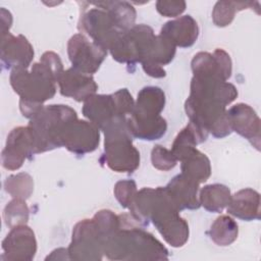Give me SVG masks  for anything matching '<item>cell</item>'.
<instances>
[{
	"label": "cell",
	"mask_w": 261,
	"mask_h": 261,
	"mask_svg": "<svg viewBox=\"0 0 261 261\" xmlns=\"http://www.w3.org/2000/svg\"><path fill=\"white\" fill-rule=\"evenodd\" d=\"M120 228L103 247L109 260L154 261L167 260V249L150 232L146 231L132 215L120 214Z\"/></svg>",
	"instance_id": "1"
},
{
	"label": "cell",
	"mask_w": 261,
	"mask_h": 261,
	"mask_svg": "<svg viewBox=\"0 0 261 261\" xmlns=\"http://www.w3.org/2000/svg\"><path fill=\"white\" fill-rule=\"evenodd\" d=\"M102 130L107 166L116 172H134L140 165V152L133 145L126 117H114Z\"/></svg>",
	"instance_id": "2"
},
{
	"label": "cell",
	"mask_w": 261,
	"mask_h": 261,
	"mask_svg": "<svg viewBox=\"0 0 261 261\" xmlns=\"http://www.w3.org/2000/svg\"><path fill=\"white\" fill-rule=\"evenodd\" d=\"M179 212L164 188L154 189L149 214L150 221L153 222L165 242L174 248L182 247L189 240V225L180 217Z\"/></svg>",
	"instance_id": "3"
},
{
	"label": "cell",
	"mask_w": 261,
	"mask_h": 261,
	"mask_svg": "<svg viewBox=\"0 0 261 261\" xmlns=\"http://www.w3.org/2000/svg\"><path fill=\"white\" fill-rule=\"evenodd\" d=\"M75 118L76 112L67 105L44 106L29 122L36 140L37 154L59 148V133L68 121Z\"/></svg>",
	"instance_id": "4"
},
{
	"label": "cell",
	"mask_w": 261,
	"mask_h": 261,
	"mask_svg": "<svg viewBox=\"0 0 261 261\" xmlns=\"http://www.w3.org/2000/svg\"><path fill=\"white\" fill-rule=\"evenodd\" d=\"M13 91L20 99L44 103L54 97L56 86L53 79L39 61L28 68H15L9 76Z\"/></svg>",
	"instance_id": "5"
},
{
	"label": "cell",
	"mask_w": 261,
	"mask_h": 261,
	"mask_svg": "<svg viewBox=\"0 0 261 261\" xmlns=\"http://www.w3.org/2000/svg\"><path fill=\"white\" fill-rule=\"evenodd\" d=\"M103 247V237L92 218L81 220L74 225L67 250L70 260L99 261L104 256Z\"/></svg>",
	"instance_id": "6"
},
{
	"label": "cell",
	"mask_w": 261,
	"mask_h": 261,
	"mask_svg": "<svg viewBox=\"0 0 261 261\" xmlns=\"http://www.w3.org/2000/svg\"><path fill=\"white\" fill-rule=\"evenodd\" d=\"M99 142V127L91 121L77 118L68 121L58 136L59 147H65L68 151L79 155L95 151Z\"/></svg>",
	"instance_id": "7"
},
{
	"label": "cell",
	"mask_w": 261,
	"mask_h": 261,
	"mask_svg": "<svg viewBox=\"0 0 261 261\" xmlns=\"http://www.w3.org/2000/svg\"><path fill=\"white\" fill-rule=\"evenodd\" d=\"M67 53L73 69L91 75L100 68L107 55L105 49L90 41L82 33L69 39Z\"/></svg>",
	"instance_id": "8"
},
{
	"label": "cell",
	"mask_w": 261,
	"mask_h": 261,
	"mask_svg": "<svg viewBox=\"0 0 261 261\" xmlns=\"http://www.w3.org/2000/svg\"><path fill=\"white\" fill-rule=\"evenodd\" d=\"M36 154V140L31 127L17 126L7 136L6 145L1 154L2 166L8 170H16L27 159H31Z\"/></svg>",
	"instance_id": "9"
},
{
	"label": "cell",
	"mask_w": 261,
	"mask_h": 261,
	"mask_svg": "<svg viewBox=\"0 0 261 261\" xmlns=\"http://www.w3.org/2000/svg\"><path fill=\"white\" fill-rule=\"evenodd\" d=\"M79 29L106 51L123 33L114 25L108 13L101 8H92L84 12L80 17Z\"/></svg>",
	"instance_id": "10"
},
{
	"label": "cell",
	"mask_w": 261,
	"mask_h": 261,
	"mask_svg": "<svg viewBox=\"0 0 261 261\" xmlns=\"http://www.w3.org/2000/svg\"><path fill=\"white\" fill-rule=\"evenodd\" d=\"M2 260L31 261L37 252L35 232L27 224L12 227L2 242Z\"/></svg>",
	"instance_id": "11"
},
{
	"label": "cell",
	"mask_w": 261,
	"mask_h": 261,
	"mask_svg": "<svg viewBox=\"0 0 261 261\" xmlns=\"http://www.w3.org/2000/svg\"><path fill=\"white\" fill-rule=\"evenodd\" d=\"M191 65L196 77H211L226 82L231 75V59L222 49H216L213 54L208 52L197 53Z\"/></svg>",
	"instance_id": "12"
},
{
	"label": "cell",
	"mask_w": 261,
	"mask_h": 261,
	"mask_svg": "<svg viewBox=\"0 0 261 261\" xmlns=\"http://www.w3.org/2000/svg\"><path fill=\"white\" fill-rule=\"evenodd\" d=\"M226 118L231 132L244 137L260 150V118L248 104L238 103L226 110Z\"/></svg>",
	"instance_id": "13"
},
{
	"label": "cell",
	"mask_w": 261,
	"mask_h": 261,
	"mask_svg": "<svg viewBox=\"0 0 261 261\" xmlns=\"http://www.w3.org/2000/svg\"><path fill=\"white\" fill-rule=\"evenodd\" d=\"M0 57L4 68H29L34 59V49L24 36L7 33L1 36Z\"/></svg>",
	"instance_id": "14"
},
{
	"label": "cell",
	"mask_w": 261,
	"mask_h": 261,
	"mask_svg": "<svg viewBox=\"0 0 261 261\" xmlns=\"http://www.w3.org/2000/svg\"><path fill=\"white\" fill-rule=\"evenodd\" d=\"M59 91L64 97L72 98L77 102L86 101L96 94L98 86L91 74L68 68L63 71L59 81Z\"/></svg>",
	"instance_id": "15"
},
{
	"label": "cell",
	"mask_w": 261,
	"mask_h": 261,
	"mask_svg": "<svg viewBox=\"0 0 261 261\" xmlns=\"http://www.w3.org/2000/svg\"><path fill=\"white\" fill-rule=\"evenodd\" d=\"M175 51V45L159 34L155 37L147 57L141 62L144 71L148 75L156 79L165 76L166 71L164 70L163 65H166L173 60Z\"/></svg>",
	"instance_id": "16"
},
{
	"label": "cell",
	"mask_w": 261,
	"mask_h": 261,
	"mask_svg": "<svg viewBox=\"0 0 261 261\" xmlns=\"http://www.w3.org/2000/svg\"><path fill=\"white\" fill-rule=\"evenodd\" d=\"M199 185L194 179L180 173L175 175L164 189L173 205L179 211L184 209L194 210L201 206L198 197Z\"/></svg>",
	"instance_id": "17"
},
{
	"label": "cell",
	"mask_w": 261,
	"mask_h": 261,
	"mask_svg": "<svg viewBox=\"0 0 261 261\" xmlns=\"http://www.w3.org/2000/svg\"><path fill=\"white\" fill-rule=\"evenodd\" d=\"M127 127L133 138L154 141L163 137L167 129L166 120L161 115L143 114L133 111L126 118Z\"/></svg>",
	"instance_id": "18"
},
{
	"label": "cell",
	"mask_w": 261,
	"mask_h": 261,
	"mask_svg": "<svg viewBox=\"0 0 261 261\" xmlns=\"http://www.w3.org/2000/svg\"><path fill=\"white\" fill-rule=\"evenodd\" d=\"M160 35L171 41L175 47L188 48L197 41L199 28L197 21L191 15H184L167 21L161 28Z\"/></svg>",
	"instance_id": "19"
},
{
	"label": "cell",
	"mask_w": 261,
	"mask_h": 261,
	"mask_svg": "<svg viewBox=\"0 0 261 261\" xmlns=\"http://www.w3.org/2000/svg\"><path fill=\"white\" fill-rule=\"evenodd\" d=\"M83 114L92 123L103 129L114 117L119 116L111 95H93L84 101Z\"/></svg>",
	"instance_id": "20"
},
{
	"label": "cell",
	"mask_w": 261,
	"mask_h": 261,
	"mask_svg": "<svg viewBox=\"0 0 261 261\" xmlns=\"http://www.w3.org/2000/svg\"><path fill=\"white\" fill-rule=\"evenodd\" d=\"M227 213L242 220L251 221L260 218V195L257 191L246 188L230 197Z\"/></svg>",
	"instance_id": "21"
},
{
	"label": "cell",
	"mask_w": 261,
	"mask_h": 261,
	"mask_svg": "<svg viewBox=\"0 0 261 261\" xmlns=\"http://www.w3.org/2000/svg\"><path fill=\"white\" fill-rule=\"evenodd\" d=\"M208 135L206 129L190 121L175 137L170 151L177 161H181L197 149L198 144L205 142Z\"/></svg>",
	"instance_id": "22"
},
{
	"label": "cell",
	"mask_w": 261,
	"mask_h": 261,
	"mask_svg": "<svg viewBox=\"0 0 261 261\" xmlns=\"http://www.w3.org/2000/svg\"><path fill=\"white\" fill-rule=\"evenodd\" d=\"M91 4L105 10L119 31L126 32L135 25L136 9L126 1H102L92 2Z\"/></svg>",
	"instance_id": "23"
},
{
	"label": "cell",
	"mask_w": 261,
	"mask_h": 261,
	"mask_svg": "<svg viewBox=\"0 0 261 261\" xmlns=\"http://www.w3.org/2000/svg\"><path fill=\"white\" fill-rule=\"evenodd\" d=\"M230 190L221 184L207 185L201 189L199 195L200 205L213 213L221 212L230 201Z\"/></svg>",
	"instance_id": "24"
},
{
	"label": "cell",
	"mask_w": 261,
	"mask_h": 261,
	"mask_svg": "<svg viewBox=\"0 0 261 261\" xmlns=\"http://www.w3.org/2000/svg\"><path fill=\"white\" fill-rule=\"evenodd\" d=\"M165 105V94L158 87H145L143 88L137 98L135 103V108L133 111L150 114V115H160Z\"/></svg>",
	"instance_id": "25"
},
{
	"label": "cell",
	"mask_w": 261,
	"mask_h": 261,
	"mask_svg": "<svg viewBox=\"0 0 261 261\" xmlns=\"http://www.w3.org/2000/svg\"><path fill=\"white\" fill-rule=\"evenodd\" d=\"M180 162L181 173L194 179L198 184L206 181L211 174V165L209 158L198 149L192 152Z\"/></svg>",
	"instance_id": "26"
},
{
	"label": "cell",
	"mask_w": 261,
	"mask_h": 261,
	"mask_svg": "<svg viewBox=\"0 0 261 261\" xmlns=\"http://www.w3.org/2000/svg\"><path fill=\"white\" fill-rule=\"evenodd\" d=\"M238 223L228 215H221L215 219L209 229L210 239L220 247L231 245L238 238Z\"/></svg>",
	"instance_id": "27"
},
{
	"label": "cell",
	"mask_w": 261,
	"mask_h": 261,
	"mask_svg": "<svg viewBox=\"0 0 261 261\" xmlns=\"http://www.w3.org/2000/svg\"><path fill=\"white\" fill-rule=\"evenodd\" d=\"M259 5L258 2H233V1H218L215 3L212 11V19L215 25L223 28L229 25L234 18L236 12L246 9L254 8Z\"/></svg>",
	"instance_id": "28"
},
{
	"label": "cell",
	"mask_w": 261,
	"mask_h": 261,
	"mask_svg": "<svg viewBox=\"0 0 261 261\" xmlns=\"http://www.w3.org/2000/svg\"><path fill=\"white\" fill-rule=\"evenodd\" d=\"M4 189L12 198L27 200L34 192V180L25 172L11 174L5 179Z\"/></svg>",
	"instance_id": "29"
},
{
	"label": "cell",
	"mask_w": 261,
	"mask_h": 261,
	"mask_svg": "<svg viewBox=\"0 0 261 261\" xmlns=\"http://www.w3.org/2000/svg\"><path fill=\"white\" fill-rule=\"evenodd\" d=\"M29 215V207L25 203V200L22 199L13 198V200L7 203L3 211L4 222L10 228L27 224Z\"/></svg>",
	"instance_id": "30"
},
{
	"label": "cell",
	"mask_w": 261,
	"mask_h": 261,
	"mask_svg": "<svg viewBox=\"0 0 261 261\" xmlns=\"http://www.w3.org/2000/svg\"><path fill=\"white\" fill-rule=\"evenodd\" d=\"M93 220L103 237L104 243L120 228L119 215L114 214L111 210L103 209L98 211L94 215Z\"/></svg>",
	"instance_id": "31"
},
{
	"label": "cell",
	"mask_w": 261,
	"mask_h": 261,
	"mask_svg": "<svg viewBox=\"0 0 261 261\" xmlns=\"http://www.w3.org/2000/svg\"><path fill=\"white\" fill-rule=\"evenodd\" d=\"M114 196L121 207L129 209L134 199L138 193L137 185L133 179H125L117 181L113 190Z\"/></svg>",
	"instance_id": "32"
},
{
	"label": "cell",
	"mask_w": 261,
	"mask_h": 261,
	"mask_svg": "<svg viewBox=\"0 0 261 261\" xmlns=\"http://www.w3.org/2000/svg\"><path fill=\"white\" fill-rule=\"evenodd\" d=\"M151 162L156 169L168 171L175 167L177 160L175 159L170 150L160 145H157L152 149Z\"/></svg>",
	"instance_id": "33"
},
{
	"label": "cell",
	"mask_w": 261,
	"mask_h": 261,
	"mask_svg": "<svg viewBox=\"0 0 261 261\" xmlns=\"http://www.w3.org/2000/svg\"><path fill=\"white\" fill-rule=\"evenodd\" d=\"M40 62L45 67L50 76L53 79V81L55 83H58L61 74L64 71L59 55L52 51H47L42 55Z\"/></svg>",
	"instance_id": "34"
},
{
	"label": "cell",
	"mask_w": 261,
	"mask_h": 261,
	"mask_svg": "<svg viewBox=\"0 0 261 261\" xmlns=\"http://www.w3.org/2000/svg\"><path fill=\"white\" fill-rule=\"evenodd\" d=\"M116 110L119 116L130 115L135 108V101L127 89H120L112 94Z\"/></svg>",
	"instance_id": "35"
},
{
	"label": "cell",
	"mask_w": 261,
	"mask_h": 261,
	"mask_svg": "<svg viewBox=\"0 0 261 261\" xmlns=\"http://www.w3.org/2000/svg\"><path fill=\"white\" fill-rule=\"evenodd\" d=\"M157 11L166 17H175L181 14L186 9L185 1H157Z\"/></svg>",
	"instance_id": "36"
},
{
	"label": "cell",
	"mask_w": 261,
	"mask_h": 261,
	"mask_svg": "<svg viewBox=\"0 0 261 261\" xmlns=\"http://www.w3.org/2000/svg\"><path fill=\"white\" fill-rule=\"evenodd\" d=\"M43 107H44V105L42 103L28 101V100H23V99L19 100L20 112L24 117H27L29 119H32Z\"/></svg>",
	"instance_id": "37"
},
{
	"label": "cell",
	"mask_w": 261,
	"mask_h": 261,
	"mask_svg": "<svg viewBox=\"0 0 261 261\" xmlns=\"http://www.w3.org/2000/svg\"><path fill=\"white\" fill-rule=\"evenodd\" d=\"M0 15H1V36H3L9 33L8 31L12 24V15L5 8H1Z\"/></svg>",
	"instance_id": "38"
},
{
	"label": "cell",
	"mask_w": 261,
	"mask_h": 261,
	"mask_svg": "<svg viewBox=\"0 0 261 261\" xmlns=\"http://www.w3.org/2000/svg\"><path fill=\"white\" fill-rule=\"evenodd\" d=\"M46 260H70L68 250L65 248H58L51 252V254L46 257Z\"/></svg>",
	"instance_id": "39"
}]
</instances>
